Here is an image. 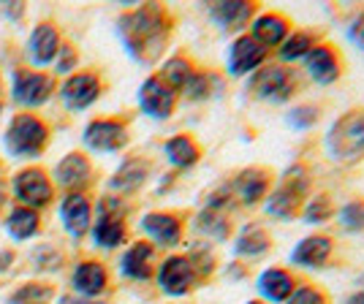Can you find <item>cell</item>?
Wrapping results in <instances>:
<instances>
[{"label":"cell","instance_id":"cell-45","mask_svg":"<svg viewBox=\"0 0 364 304\" xmlns=\"http://www.w3.org/2000/svg\"><path fill=\"white\" fill-rule=\"evenodd\" d=\"M0 204H3V185H0Z\"/></svg>","mask_w":364,"mask_h":304},{"label":"cell","instance_id":"cell-30","mask_svg":"<svg viewBox=\"0 0 364 304\" xmlns=\"http://www.w3.org/2000/svg\"><path fill=\"white\" fill-rule=\"evenodd\" d=\"M52 82L38 74H16V98L22 104H41L49 95Z\"/></svg>","mask_w":364,"mask_h":304},{"label":"cell","instance_id":"cell-8","mask_svg":"<svg viewBox=\"0 0 364 304\" xmlns=\"http://www.w3.org/2000/svg\"><path fill=\"white\" fill-rule=\"evenodd\" d=\"M207 11L220 31L231 33V36H242L261 11V6L256 0H213L207 6Z\"/></svg>","mask_w":364,"mask_h":304},{"label":"cell","instance_id":"cell-21","mask_svg":"<svg viewBox=\"0 0 364 304\" xmlns=\"http://www.w3.org/2000/svg\"><path fill=\"white\" fill-rule=\"evenodd\" d=\"M164 152H166L168 163L177 168V171H188V168H193L201 161V144H198L196 139L191 136V134H177V136H171L164 144Z\"/></svg>","mask_w":364,"mask_h":304},{"label":"cell","instance_id":"cell-37","mask_svg":"<svg viewBox=\"0 0 364 304\" xmlns=\"http://www.w3.org/2000/svg\"><path fill=\"white\" fill-rule=\"evenodd\" d=\"M329 291L318 286V283H310V280H299V286L294 288L289 299L283 304H329Z\"/></svg>","mask_w":364,"mask_h":304},{"label":"cell","instance_id":"cell-2","mask_svg":"<svg viewBox=\"0 0 364 304\" xmlns=\"http://www.w3.org/2000/svg\"><path fill=\"white\" fill-rule=\"evenodd\" d=\"M323 152L337 166H356L364 161V107L343 112L323 134Z\"/></svg>","mask_w":364,"mask_h":304},{"label":"cell","instance_id":"cell-13","mask_svg":"<svg viewBox=\"0 0 364 304\" xmlns=\"http://www.w3.org/2000/svg\"><path fill=\"white\" fill-rule=\"evenodd\" d=\"M144 234L152 239L155 247H177L185 237V215L180 212H150L141 220Z\"/></svg>","mask_w":364,"mask_h":304},{"label":"cell","instance_id":"cell-26","mask_svg":"<svg viewBox=\"0 0 364 304\" xmlns=\"http://www.w3.org/2000/svg\"><path fill=\"white\" fill-rule=\"evenodd\" d=\"M16 196L22 198V201H28V204H33V207H41V204H46L52 198V188H49V183L44 180L41 171H25L16 180Z\"/></svg>","mask_w":364,"mask_h":304},{"label":"cell","instance_id":"cell-32","mask_svg":"<svg viewBox=\"0 0 364 304\" xmlns=\"http://www.w3.org/2000/svg\"><path fill=\"white\" fill-rule=\"evenodd\" d=\"M95 242L101 247H117L128 239V228H125V220L122 217H107L101 215L98 223H95V231H92Z\"/></svg>","mask_w":364,"mask_h":304},{"label":"cell","instance_id":"cell-23","mask_svg":"<svg viewBox=\"0 0 364 304\" xmlns=\"http://www.w3.org/2000/svg\"><path fill=\"white\" fill-rule=\"evenodd\" d=\"M193 226L210 242H226V239L234 237V220H231V215L210 210V207H201V212L196 215Z\"/></svg>","mask_w":364,"mask_h":304},{"label":"cell","instance_id":"cell-3","mask_svg":"<svg viewBox=\"0 0 364 304\" xmlns=\"http://www.w3.org/2000/svg\"><path fill=\"white\" fill-rule=\"evenodd\" d=\"M245 90L250 98L264 101V104H289L302 90V79L296 74V68L269 60L253 76L245 79Z\"/></svg>","mask_w":364,"mask_h":304},{"label":"cell","instance_id":"cell-14","mask_svg":"<svg viewBox=\"0 0 364 304\" xmlns=\"http://www.w3.org/2000/svg\"><path fill=\"white\" fill-rule=\"evenodd\" d=\"M274 247V239L269 234V228L264 223H245L240 231L234 234V256L240 261H258L264 259Z\"/></svg>","mask_w":364,"mask_h":304},{"label":"cell","instance_id":"cell-34","mask_svg":"<svg viewBox=\"0 0 364 304\" xmlns=\"http://www.w3.org/2000/svg\"><path fill=\"white\" fill-rule=\"evenodd\" d=\"M277 183H283L286 188L291 190H296L302 198H307L313 193V185H316V177H313V168L307 166L304 161H296V163H291L283 174H280V180Z\"/></svg>","mask_w":364,"mask_h":304},{"label":"cell","instance_id":"cell-12","mask_svg":"<svg viewBox=\"0 0 364 304\" xmlns=\"http://www.w3.org/2000/svg\"><path fill=\"white\" fill-rule=\"evenodd\" d=\"M177 92L168 87L161 76L155 74L150 79H144L141 90H139V107L147 117H155V120H168L174 114V107H177Z\"/></svg>","mask_w":364,"mask_h":304},{"label":"cell","instance_id":"cell-33","mask_svg":"<svg viewBox=\"0 0 364 304\" xmlns=\"http://www.w3.org/2000/svg\"><path fill=\"white\" fill-rule=\"evenodd\" d=\"M87 177H90V163H87L85 155L74 152L65 161H60V166H58V180L65 188H79V185L87 183Z\"/></svg>","mask_w":364,"mask_h":304},{"label":"cell","instance_id":"cell-25","mask_svg":"<svg viewBox=\"0 0 364 304\" xmlns=\"http://www.w3.org/2000/svg\"><path fill=\"white\" fill-rule=\"evenodd\" d=\"M63 223L65 228L74 234V237H82L87 228H90V201L82 193H74L63 201Z\"/></svg>","mask_w":364,"mask_h":304},{"label":"cell","instance_id":"cell-31","mask_svg":"<svg viewBox=\"0 0 364 304\" xmlns=\"http://www.w3.org/2000/svg\"><path fill=\"white\" fill-rule=\"evenodd\" d=\"M334 220L346 234H364V196H353L343 207H337Z\"/></svg>","mask_w":364,"mask_h":304},{"label":"cell","instance_id":"cell-10","mask_svg":"<svg viewBox=\"0 0 364 304\" xmlns=\"http://www.w3.org/2000/svg\"><path fill=\"white\" fill-rule=\"evenodd\" d=\"M296 286H299V274L291 266H267L256 277L258 299L267 304H283Z\"/></svg>","mask_w":364,"mask_h":304},{"label":"cell","instance_id":"cell-4","mask_svg":"<svg viewBox=\"0 0 364 304\" xmlns=\"http://www.w3.org/2000/svg\"><path fill=\"white\" fill-rule=\"evenodd\" d=\"M277 183V177H274L272 168L267 166H245L240 168L231 180H228V188H231V193H234V201H237V207H242V210H256L264 204V198L269 196V190L274 188Z\"/></svg>","mask_w":364,"mask_h":304},{"label":"cell","instance_id":"cell-7","mask_svg":"<svg viewBox=\"0 0 364 304\" xmlns=\"http://www.w3.org/2000/svg\"><path fill=\"white\" fill-rule=\"evenodd\" d=\"M269 55L272 52L258 44L250 33L234 36V41L228 44L226 52V74L231 79H247V76L256 74L261 65L269 63Z\"/></svg>","mask_w":364,"mask_h":304},{"label":"cell","instance_id":"cell-5","mask_svg":"<svg viewBox=\"0 0 364 304\" xmlns=\"http://www.w3.org/2000/svg\"><path fill=\"white\" fill-rule=\"evenodd\" d=\"M334 256H337V242H334L332 234H307L299 242L294 244V250L289 253L291 269H302V272H321L326 266H332Z\"/></svg>","mask_w":364,"mask_h":304},{"label":"cell","instance_id":"cell-35","mask_svg":"<svg viewBox=\"0 0 364 304\" xmlns=\"http://www.w3.org/2000/svg\"><path fill=\"white\" fill-rule=\"evenodd\" d=\"M58 46H60V41H58V33H55V28L41 25L38 31L33 33V38H31L33 60H36V63H49L52 58H55Z\"/></svg>","mask_w":364,"mask_h":304},{"label":"cell","instance_id":"cell-28","mask_svg":"<svg viewBox=\"0 0 364 304\" xmlns=\"http://www.w3.org/2000/svg\"><path fill=\"white\" fill-rule=\"evenodd\" d=\"M147 177H150V163L144 158H131L112 177V188L114 190H136V188L147 183Z\"/></svg>","mask_w":364,"mask_h":304},{"label":"cell","instance_id":"cell-15","mask_svg":"<svg viewBox=\"0 0 364 304\" xmlns=\"http://www.w3.org/2000/svg\"><path fill=\"white\" fill-rule=\"evenodd\" d=\"M87 147L98 152H114L128 144V128L122 120H95L85 131Z\"/></svg>","mask_w":364,"mask_h":304},{"label":"cell","instance_id":"cell-39","mask_svg":"<svg viewBox=\"0 0 364 304\" xmlns=\"http://www.w3.org/2000/svg\"><path fill=\"white\" fill-rule=\"evenodd\" d=\"M9 228H11L14 237L25 239V237H31L33 231L38 228V217H36V212H31V210H16V212L11 215V220H9Z\"/></svg>","mask_w":364,"mask_h":304},{"label":"cell","instance_id":"cell-27","mask_svg":"<svg viewBox=\"0 0 364 304\" xmlns=\"http://www.w3.org/2000/svg\"><path fill=\"white\" fill-rule=\"evenodd\" d=\"M107 269L98 261H85L79 269L74 272V286L79 293L85 296H98L101 291L107 288Z\"/></svg>","mask_w":364,"mask_h":304},{"label":"cell","instance_id":"cell-44","mask_svg":"<svg viewBox=\"0 0 364 304\" xmlns=\"http://www.w3.org/2000/svg\"><path fill=\"white\" fill-rule=\"evenodd\" d=\"M245 304H267V302H261V299H247Z\"/></svg>","mask_w":364,"mask_h":304},{"label":"cell","instance_id":"cell-1","mask_svg":"<svg viewBox=\"0 0 364 304\" xmlns=\"http://www.w3.org/2000/svg\"><path fill=\"white\" fill-rule=\"evenodd\" d=\"M117 31L131 58L150 65L166 52L171 31H174V19L168 14V9L158 3H147V6H139L134 11L122 14Z\"/></svg>","mask_w":364,"mask_h":304},{"label":"cell","instance_id":"cell-40","mask_svg":"<svg viewBox=\"0 0 364 304\" xmlns=\"http://www.w3.org/2000/svg\"><path fill=\"white\" fill-rule=\"evenodd\" d=\"M49 299V288L44 286H25L22 291H16L11 304H46Z\"/></svg>","mask_w":364,"mask_h":304},{"label":"cell","instance_id":"cell-19","mask_svg":"<svg viewBox=\"0 0 364 304\" xmlns=\"http://www.w3.org/2000/svg\"><path fill=\"white\" fill-rule=\"evenodd\" d=\"M223 90H226V74H218L213 68H196L191 79L185 82L180 95H185L193 104H201V101H210L215 95H220Z\"/></svg>","mask_w":364,"mask_h":304},{"label":"cell","instance_id":"cell-16","mask_svg":"<svg viewBox=\"0 0 364 304\" xmlns=\"http://www.w3.org/2000/svg\"><path fill=\"white\" fill-rule=\"evenodd\" d=\"M302 204H304V198L299 196L296 190L286 188L283 183H274V188L269 190V196L264 198L261 207H264V215H267V217L280 220V223H291V220L299 217Z\"/></svg>","mask_w":364,"mask_h":304},{"label":"cell","instance_id":"cell-24","mask_svg":"<svg viewBox=\"0 0 364 304\" xmlns=\"http://www.w3.org/2000/svg\"><path fill=\"white\" fill-rule=\"evenodd\" d=\"M334 215H337V204H334L332 193H326V190H313L310 196L304 198L302 204V212H299V217H302V223H307V226H326V223H332Z\"/></svg>","mask_w":364,"mask_h":304},{"label":"cell","instance_id":"cell-11","mask_svg":"<svg viewBox=\"0 0 364 304\" xmlns=\"http://www.w3.org/2000/svg\"><path fill=\"white\" fill-rule=\"evenodd\" d=\"M294 31V19L277 9H267V11H258L256 19L250 22L247 33L256 38L261 46H267L269 52H274L277 46L289 38V33Z\"/></svg>","mask_w":364,"mask_h":304},{"label":"cell","instance_id":"cell-36","mask_svg":"<svg viewBox=\"0 0 364 304\" xmlns=\"http://www.w3.org/2000/svg\"><path fill=\"white\" fill-rule=\"evenodd\" d=\"M185 256H188V261L193 264V269H196V274H198V280H201V283H207V280L215 274V269H218V259H215V250H213V244H210V242L193 244V247H191Z\"/></svg>","mask_w":364,"mask_h":304},{"label":"cell","instance_id":"cell-22","mask_svg":"<svg viewBox=\"0 0 364 304\" xmlns=\"http://www.w3.org/2000/svg\"><path fill=\"white\" fill-rule=\"evenodd\" d=\"M101 95V79L95 74H76L65 82L63 98L71 109H85Z\"/></svg>","mask_w":364,"mask_h":304},{"label":"cell","instance_id":"cell-18","mask_svg":"<svg viewBox=\"0 0 364 304\" xmlns=\"http://www.w3.org/2000/svg\"><path fill=\"white\" fill-rule=\"evenodd\" d=\"M318 41H321L318 31H313V28H294V31L289 33V38L274 49L277 63L294 68L296 63H304V58L313 52V46L318 44Z\"/></svg>","mask_w":364,"mask_h":304},{"label":"cell","instance_id":"cell-9","mask_svg":"<svg viewBox=\"0 0 364 304\" xmlns=\"http://www.w3.org/2000/svg\"><path fill=\"white\" fill-rule=\"evenodd\" d=\"M198 283L201 280H198L193 264L188 261V256H182V253L168 256L158 266V286L168 296H185V293H191V291L196 288Z\"/></svg>","mask_w":364,"mask_h":304},{"label":"cell","instance_id":"cell-17","mask_svg":"<svg viewBox=\"0 0 364 304\" xmlns=\"http://www.w3.org/2000/svg\"><path fill=\"white\" fill-rule=\"evenodd\" d=\"M46 131L44 125L36 120V117H16L11 131H9V147L16 155H36V152L44 147Z\"/></svg>","mask_w":364,"mask_h":304},{"label":"cell","instance_id":"cell-43","mask_svg":"<svg viewBox=\"0 0 364 304\" xmlns=\"http://www.w3.org/2000/svg\"><path fill=\"white\" fill-rule=\"evenodd\" d=\"M71 63H74V52H71V49H68V52H63L60 71H65V68H68V65H71Z\"/></svg>","mask_w":364,"mask_h":304},{"label":"cell","instance_id":"cell-29","mask_svg":"<svg viewBox=\"0 0 364 304\" xmlns=\"http://www.w3.org/2000/svg\"><path fill=\"white\" fill-rule=\"evenodd\" d=\"M196 68H198V65L191 60L188 55H174V58H168L166 65L161 68V74H158V76H161L168 87L180 95L182 87H185V82L191 79V74H193Z\"/></svg>","mask_w":364,"mask_h":304},{"label":"cell","instance_id":"cell-20","mask_svg":"<svg viewBox=\"0 0 364 304\" xmlns=\"http://www.w3.org/2000/svg\"><path fill=\"white\" fill-rule=\"evenodd\" d=\"M155 272V244L134 242L122 256V274L131 280H150Z\"/></svg>","mask_w":364,"mask_h":304},{"label":"cell","instance_id":"cell-41","mask_svg":"<svg viewBox=\"0 0 364 304\" xmlns=\"http://www.w3.org/2000/svg\"><path fill=\"white\" fill-rule=\"evenodd\" d=\"M348 41L353 46H359L364 52V9H359L356 14L350 16V22H348Z\"/></svg>","mask_w":364,"mask_h":304},{"label":"cell","instance_id":"cell-42","mask_svg":"<svg viewBox=\"0 0 364 304\" xmlns=\"http://www.w3.org/2000/svg\"><path fill=\"white\" fill-rule=\"evenodd\" d=\"M346 304H364V288L353 291L348 299H346Z\"/></svg>","mask_w":364,"mask_h":304},{"label":"cell","instance_id":"cell-38","mask_svg":"<svg viewBox=\"0 0 364 304\" xmlns=\"http://www.w3.org/2000/svg\"><path fill=\"white\" fill-rule=\"evenodd\" d=\"M323 117V112H321V104H296V107H291L289 112V125L291 128H296V131H310V128H316Z\"/></svg>","mask_w":364,"mask_h":304},{"label":"cell","instance_id":"cell-6","mask_svg":"<svg viewBox=\"0 0 364 304\" xmlns=\"http://www.w3.org/2000/svg\"><path fill=\"white\" fill-rule=\"evenodd\" d=\"M302 68L304 76L313 85L329 87V85H337L343 79V74H346V55L340 52V46H334L332 41L321 38L318 44L313 46V52L304 58Z\"/></svg>","mask_w":364,"mask_h":304}]
</instances>
